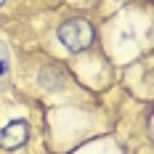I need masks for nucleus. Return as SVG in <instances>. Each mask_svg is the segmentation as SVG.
Masks as SVG:
<instances>
[{"mask_svg":"<svg viewBox=\"0 0 154 154\" xmlns=\"http://www.w3.org/2000/svg\"><path fill=\"white\" fill-rule=\"evenodd\" d=\"M59 40L64 43L66 51L80 53V51H85V48L93 45L96 32H93V24L88 19H66L61 27H59Z\"/></svg>","mask_w":154,"mask_h":154,"instance_id":"obj_1","label":"nucleus"},{"mask_svg":"<svg viewBox=\"0 0 154 154\" xmlns=\"http://www.w3.org/2000/svg\"><path fill=\"white\" fill-rule=\"evenodd\" d=\"M29 141V122L27 120H14L0 130V146L3 149H21Z\"/></svg>","mask_w":154,"mask_h":154,"instance_id":"obj_2","label":"nucleus"},{"mask_svg":"<svg viewBox=\"0 0 154 154\" xmlns=\"http://www.w3.org/2000/svg\"><path fill=\"white\" fill-rule=\"evenodd\" d=\"M40 85L45 88V91H59L64 85V72L56 66V64H48V66H43L40 69Z\"/></svg>","mask_w":154,"mask_h":154,"instance_id":"obj_3","label":"nucleus"},{"mask_svg":"<svg viewBox=\"0 0 154 154\" xmlns=\"http://www.w3.org/2000/svg\"><path fill=\"white\" fill-rule=\"evenodd\" d=\"M3 72H5V64H3V61H0V75H3Z\"/></svg>","mask_w":154,"mask_h":154,"instance_id":"obj_4","label":"nucleus"},{"mask_svg":"<svg viewBox=\"0 0 154 154\" xmlns=\"http://www.w3.org/2000/svg\"><path fill=\"white\" fill-rule=\"evenodd\" d=\"M3 3H5V0H0V5H3Z\"/></svg>","mask_w":154,"mask_h":154,"instance_id":"obj_5","label":"nucleus"}]
</instances>
